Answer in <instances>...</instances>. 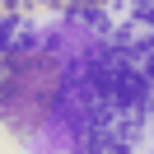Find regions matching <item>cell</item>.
<instances>
[{
	"instance_id": "6da1fadb",
	"label": "cell",
	"mask_w": 154,
	"mask_h": 154,
	"mask_svg": "<svg viewBox=\"0 0 154 154\" xmlns=\"http://www.w3.org/2000/svg\"><path fill=\"white\" fill-rule=\"evenodd\" d=\"M145 117V61L131 47H107L75 75L70 131L84 154H126Z\"/></svg>"
},
{
	"instance_id": "7a4b0ae2",
	"label": "cell",
	"mask_w": 154,
	"mask_h": 154,
	"mask_svg": "<svg viewBox=\"0 0 154 154\" xmlns=\"http://www.w3.org/2000/svg\"><path fill=\"white\" fill-rule=\"evenodd\" d=\"M61 94V70L47 51H33V56H10L5 79H0V117L14 126V131L28 135L33 126H42V117L56 107Z\"/></svg>"
},
{
	"instance_id": "3957f363",
	"label": "cell",
	"mask_w": 154,
	"mask_h": 154,
	"mask_svg": "<svg viewBox=\"0 0 154 154\" xmlns=\"http://www.w3.org/2000/svg\"><path fill=\"white\" fill-rule=\"evenodd\" d=\"M145 107L154 112V56L145 61Z\"/></svg>"
},
{
	"instance_id": "277c9868",
	"label": "cell",
	"mask_w": 154,
	"mask_h": 154,
	"mask_svg": "<svg viewBox=\"0 0 154 154\" xmlns=\"http://www.w3.org/2000/svg\"><path fill=\"white\" fill-rule=\"evenodd\" d=\"M0 56H10V23L0 19Z\"/></svg>"
}]
</instances>
